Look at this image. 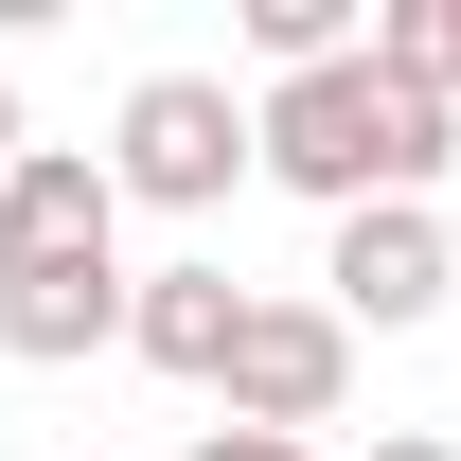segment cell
<instances>
[{
	"instance_id": "cell-9",
	"label": "cell",
	"mask_w": 461,
	"mask_h": 461,
	"mask_svg": "<svg viewBox=\"0 0 461 461\" xmlns=\"http://www.w3.org/2000/svg\"><path fill=\"white\" fill-rule=\"evenodd\" d=\"M195 461H302V444H285V426H213Z\"/></svg>"
},
{
	"instance_id": "cell-5",
	"label": "cell",
	"mask_w": 461,
	"mask_h": 461,
	"mask_svg": "<svg viewBox=\"0 0 461 461\" xmlns=\"http://www.w3.org/2000/svg\"><path fill=\"white\" fill-rule=\"evenodd\" d=\"M107 230H124V177L89 142H36L0 177V267H107Z\"/></svg>"
},
{
	"instance_id": "cell-1",
	"label": "cell",
	"mask_w": 461,
	"mask_h": 461,
	"mask_svg": "<svg viewBox=\"0 0 461 461\" xmlns=\"http://www.w3.org/2000/svg\"><path fill=\"white\" fill-rule=\"evenodd\" d=\"M444 160H461V107L408 89L391 54H338V71H302V89H267V177L320 195V213H391Z\"/></svg>"
},
{
	"instance_id": "cell-11",
	"label": "cell",
	"mask_w": 461,
	"mask_h": 461,
	"mask_svg": "<svg viewBox=\"0 0 461 461\" xmlns=\"http://www.w3.org/2000/svg\"><path fill=\"white\" fill-rule=\"evenodd\" d=\"M18 160H36V142H18V89H0V177H18Z\"/></svg>"
},
{
	"instance_id": "cell-10",
	"label": "cell",
	"mask_w": 461,
	"mask_h": 461,
	"mask_svg": "<svg viewBox=\"0 0 461 461\" xmlns=\"http://www.w3.org/2000/svg\"><path fill=\"white\" fill-rule=\"evenodd\" d=\"M355 461H461V444H444V426H373Z\"/></svg>"
},
{
	"instance_id": "cell-7",
	"label": "cell",
	"mask_w": 461,
	"mask_h": 461,
	"mask_svg": "<svg viewBox=\"0 0 461 461\" xmlns=\"http://www.w3.org/2000/svg\"><path fill=\"white\" fill-rule=\"evenodd\" d=\"M124 267H0V355H36V373H71V355L124 338Z\"/></svg>"
},
{
	"instance_id": "cell-6",
	"label": "cell",
	"mask_w": 461,
	"mask_h": 461,
	"mask_svg": "<svg viewBox=\"0 0 461 461\" xmlns=\"http://www.w3.org/2000/svg\"><path fill=\"white\" fill-rule=\"evenodd\" d=\"M230 338H249V285H230V267H142V302H124V355H142V373L230 391Z\"/></svg>"
},
{
	"instance_id": "cell-3",
	"label": "cell",
	"mask_w": 461,
	"mask_h": 461,
	"mask_svg": "<svg viewBox=\"0 0 461 461\" xmlns=\"http://www.w3.org/2000/svg\"><path fill=\"white\" fill-rule=\"evenodd\" d=\"M338 391H355V320L338 302H249V338H230V426H338Z\"/></svg>"
},
{
	"instance_id": "cell-2",
	"label": "cell",
	"mask_w": 461,
	"mask_h": 461,
	"mask_svg": "<svg viewBox=\"0 0 461 461\" xmlns=\"http://www.w3.org/2000/svg\"><path fill=\"white\" fill-rule=\"evenodd\" d=\"M249 160H267V107H230V71H142V89H124L107 177L142 195V213H213Z\"/></svg>"
},
{
	"instance_id": "cell-4",
	"label": "cell",
	"mask_w": 461,
	"mask_h": 461,
	"mask_svg": "<svg viewBox=\"0 0 461 461\" xmlns=\"http://www.w3.org/2000/svg\"><path fill=\"white\" fill-rule=\"evenodd\" d=\"M320 285H338V320L355 338H408V320H444V213H426V195H391V213H338V267H320Z\"/></svg>"
},
{
	"instance_id": "cell-8",
	"label": "cell",
	"mask_w": 461,
	"mask_h": 461,
	"mask_svg": "<svg viewBox=\"0 0 461 461\" xmlns=\"http://www.w3.org/2000/svg\"><path fill=\"white\" fill-rule=\"evenodd\" d=\"M373 54H391L408 89H444V107H461V0H373Z\"/></svg>"
}]
</instances>
